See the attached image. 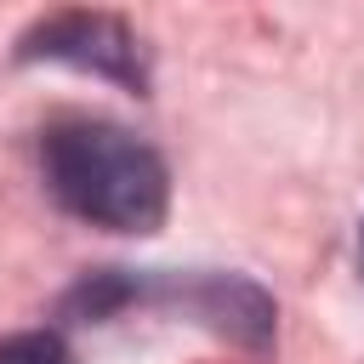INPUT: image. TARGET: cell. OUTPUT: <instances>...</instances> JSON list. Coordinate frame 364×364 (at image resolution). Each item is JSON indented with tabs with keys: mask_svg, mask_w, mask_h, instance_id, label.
<instances>
[{
	"mask_svg": "<svg viewBox=\"0 0 364 364\" xmlns=\"http://www.w3.org/2000/svg\"><path fill=\"white\" fill-rule=\"evenodd\" d=\"M40 176L68 216L108 233H154L171 210V165L159 148L108 119H51L40 131Z\"/></svg>",
	"mask_w": 364,
	"mask_h": 364,
	"instance_id": "1",
	"label": "cell"
},
{
	"mask_svg": "<svg viewBox=\"0 0 364 364\" xmlns=\"http://www.w3.org/2000/svg\"><path fill=\"white\" fill-rule=\"evenodd\" d=\"M142 301H165V307H182L193 318H205L216 336L262 353L273 341V301L262 284L239 279V273H125V267H108V273H85L68 296H63V313L80 318V324H102L125 307H142Z\"/></svg>",
	"mask_w": 364,
	"mask_h": 364,
	"instance_id": "2",
	"label": "cell"
},
{
	"mask_svg": "<svg viewBox=\"0 0 364 364\" xmlns=\"http://www.w3.org/2000/svg\"><path fill=\"white\" fill-rule=\"evenodd\" d=\"M23 63H68V68H85L97 80H114L125 91H148V57H142V40L114 17V11H57L46 23H34L17 46Z\"/></svg>",
	"mask_w": 364,
	"mask_h": 364,
	"instance_id": "3",
	"label": "cell"
},
{
	"mask_svg": "<svg viewBox=\"0 0 364 364\" xmlns=\"http://www.w3.org/2000/svg\"><path fill=\"white\" fill-rule=\"evenodd\" d=\"M0 364H74L57 330H17L0 341Z\"/></svg>",
	"mask_w": 364,
	"mask_h": 364,
	"instance_id": "4",
	"label": "cell"
},
{
	"mask_svg": "<svg viewBox=\"0 0 364 364\" xmlns=\"http://www.w3.org/2000/svg\"><path fill=\"white\" fill-rule=\"evenodd\" d=\"M358 267H364V233H358Z\"/></svg>",
	"mask_w": 364,
	"mask_h": 364,
	"instance_id": "5",
	"label": "cell"
}]
</instances>
